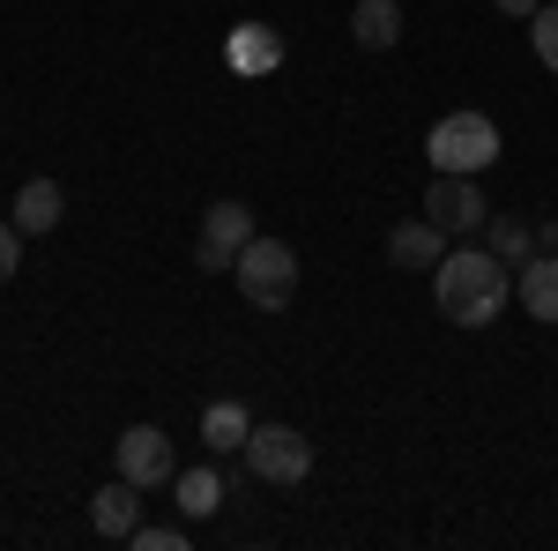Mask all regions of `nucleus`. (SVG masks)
<instances>
[{
	"label": "nucleus",
	"instance_id": "obj_9",
	"mask_svg": "<svg viewBox=\"0 0 558 551\" xmlns=\"http://www.w3.org/2000/svg\"><path fill=\"white\" fill-rule=\"evenodd\" d=\"M514 298H521V313H529V321H551V328H558V247H551V254H529V261H521Z\"/></svg>",
	"mask_w": 558,
	"mask_h": 551
},
{
	"label": "nucleus",
	"instance_id": "obj_13",
	"mask_svg": "<svg viewBox=\"0 0 558 551\" xmlns=\"http://www.w3.org/2000/svg\"><path fill=\"white\" fill-rule=\"evenodd\" d=\"M350 38L365 45V52H387V45L402 38V8L395 0H357L350 8Z\"/></svg>",
	"mask_w": 558,
	"mask_h": 551
},
{
	"label": "nucleus",
	"instance_id": "obj_7",
	"mask_svg": "<svg viewBox=\"0 0 558 551\" xmlns=\"http://www.w3.org/2000/svg\"><path fill=\"white\" fill-rule=\"evenodd\" d=\"M120 477L142 484V492H149V484H172V477H179L172 440H165L157 424H128V432H120Z\"/></svg>",
	"mask_w": 558,
	"mask_h": 551
},
{
	"label": "nucleus",
	"instance_id": "obj_15",
	"mask_svg": "<svg viewBox=\"0 0 558 551\" xmlns=\"http://www.w3.org/2000/svg\"><path fill=\"white\" fill-rule=\"evenodd\" d=\"M246 432H254L246 403H209V410H202V440H209L216 455H239V447H246Z\"/></svg>",
	"mask_w": 558,
	"mask_h": 551
},
{
	"label": "nucleus",
	"instance_id": "obj_18",
	"mask_svg": "<svg viewBox=\"0 0 558 551\" xmlns=\"http://www.w3.org/2000/svg\"><path fill=\"white\" fill-rule=\"evenodd\" d=\"M134 551H186V529L179 522H134Z\"/></svg>",
	"mask_w": 558,
	"mask_h": 551
},
{
	"label": "nucleus",
	"instance_id": "obj_3",
	"mask_svg": "<svg viewBox=\"0 0 558 551\" xmlns=\"http://www.w3.org/2000/svg\"><path fill=\"white\" fill-rule=\"evenodd\" d=\"M231 276H239V298L260 306V313H283L291 298H299V254L283 247V239H246V254L231 261Z\"/></svg>",
	"mask_w": 558,
	"mask_h": 551
},
{
	"label": "nucleus",
	"instance_id": "obj_6",
	"mask_svg": "<svg viewBox=\"0 0 558 551\" xmlns=\"http://www.w3.org/2000/svg\"><path fill=\"white\" fill-rule=\"evenodd\" d=\"M246 239H254V209H246V202H209V216H202V239H194L202 276H231V261L246 254Z\"/></svg>",
	"mask_w": 558,
	"mask_h": 551
},
{
	"label": "nucleus",
	"instance_id": "obj_10",
	"mask_svg": "<svg viewBox=\"0 0 558 551\" xmlns=\"http://www.w3.org/2000/svg\"><path fill=\"white\" fill-rule=\"evenodd\" d=\"M60 209H68L60 179H23V194L8 202V224H15L23 239H38V231H52V224H60Z\"/></svg>",
	"mask_w": 558,
	"mask_h": 551
},
{
	"label": "nucleus",
	"instance_id": "obj_16",
	"mask_svg": "<svg viewBox=\"0 0 558 551\" xmlns=\"http://www.w3.org/2000/svg\"><path fill=\"white\" fill-rule=\"evenodd\" d=\"M484 231H492V254L499 261H529L536 254V231H529L521 216H499V224H484Z\"/></svg>",
	"mask_w": 558,
	"mask_h": 551
},
{
	"label": "nucleus",
	"instance_id": "obj_11",
	"mask_svg": "<svg viewBox=\"0 0 558 551\" xmlns=\"http://www.w3.org/2000/svg\"><path fill=\"white\" fill-rule=\"evenodd\" d=\"M387 261H395V268H439V261H447V231H439L432 216L395 224V231H387Z\"/></svg>",
	"mask_w": 558,
	"mask_h": 551
},
{
	"label": "nucleus",
	"instance_id": "obj_12",
	"mask_svg": "<svg viewBox=\"0 0 558 551\" xmlns=\"http://www.w3.org/2000/svg\"><path fill=\"white\" fill-rule=\"evenodd\" d=\"M223 60H231L239 75H268V68H283V38H276L268 23H239L231 45H223Z\"/></svg>",
	"mask_w": 558,
	"mask_h": 551
},
{
	"label": "nucleus",
	"instance_id": "obj_1",
	"mask_svg": "<svg viewBox=\"0 0 558 551\" xmlns=\"http://www.w3.org/2000/svg\"><path fill=\"white\" fill-rule=\"evenodd\" d=\"M432 298H439V321H454V328H492L499 306L514 298V276H507V261L492 254V247H447Z\"/></svg>",
	"mask_w": 558,
	"mask_h": 551
},
{
	"label": "nucleus",
	"instance_id": "obj_17",
	"mask_svg": "<svg viewBox=\"0 0 558 551\" xmlns=\"http://www.w3.org/2000/svg\"><path fill=\"white\" fill-rule=\"evenodd\" d=\"M529 45H536V60L558 75V0H544V8L529 15Z\"/></svg>",
	"mask_w": 558,
	"mask_h": 551
},
{
	"label": "nucleus",
	"instance_id": "obj_2",
	"mask_svg": "<svg viewBox=\"0 0 558 551\" xmlns=\"http://www.w3.org/2000/svg\"><path fill=\"white\" fill-rule=\"evenodd\" d=\"M425 157L432 171H462V179H476V171L499 165V128L484 120V112H439L425 134Z\"/></svg>",
	"mask_w": 558,
	"mask_h": 551
},
{
	"label": "nucleus",
	"instance_id": "obj_5",
	"mask_svg": "<svg viewBox=\"0 0 558 551\" xmlns=\"http://www.w3.org/2000/svg\"><path fill=\"white\" fill-rule=\"evenodd\" d=\"M425 216L447 231V239H476L484 224H492V209H484V194H476V179H462V171H432L425 187Z\"/></svg>",
	"mask_w": 558,
	"mask_h": 551
},
{
	"label": "nucleus",
	"instance_id": "obj_4",
	"mask_svg": "<svg viewBox=\"0 0 558 551\" xmlns=\"http://www.w3.org/2000/svg\"><path fill=\"white\" fill-rule=\"evenodd\" d=\"M239 455H246V469H254L260 484H305L313 477V440H305L299 424H254Z\"/></svg>",
	"mask_w": 558,
	"mask_h": 551
},
{
	"label": "nucleus",
	"instance_id": "obj_19",
	"mask_svg": "<svg viewBox=\"0 0 558 551\" xmlns=\"http://www.w3.org/2000/svg\"><path fill=\"white\" fill-rule=\"evenodd\" d=\"M15 261H23V231H15V224H0V284L15 276Z\"/></svg>",
	"mask_w": 558,
	"mask_h": 551
},
{
	"label": "nucleus",
	"instance_id": "obj_20",
	"mask_svg": "<svg viewBox=\"0 0 558 551\" xmlns=\"http://www.w3.org/2000/svg\"><path fill=\"white\" fill-rule=\"evenodd\" d=\"M492 8H499V15H521V23H529V15H536L544 0H492Z\"/></svg>",
	"mask_w": 558,
	"mask_h": 551
},
{
	"label": "nucleus",
	"instance_id": "obj_8",
	"mask_svg": "<svg viewBox=\"0 0 558 551\" xmlns=\"http://www.w3.org/2000/svg\"><path fill=\"white\" fill-rule=\"evenodd\" d=\"M134 522H142V484L112 477V484H97V492H89V529H97V537L128 544V537H134Z\"/></svg>",
	"mask_w": 558,
	"mask_h": 551
},
{
	"label": "nucleus",
	"instance_id": "obj_14",
	"mask_svg": "<svg viewBox=\"0 0 558 551\" xmlns=\"http://www.w3.org/2000/svg\"><path fill=\"white\" fill-rule=\"evenodd\" d=\"M223 492H231V484H223L216 469H179V477H172V500H179L186 522H209V514L223 507Z\"/></svg>",
	"mask_w": 558,
	"mask_h": 551
}]
</instances>
